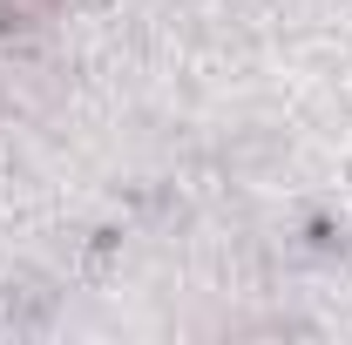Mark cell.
Masks as SVG:
<instances>
[{
	"label": "cell",
	"mask_w": 352,
	"mask_h": 345,
	"mask_svg": "<svg viewBox=\"0 0 352 345\" xmlns=\"http://www.w3.org/2000/svg\"><path fill=\"white\" fill-rule=\"evenodd\" d=\"M47 14H54V0H0V21H21V27L47 21Z\"/></svg>",
	"instance_id": "6da1fadb"
}]
</instances>
